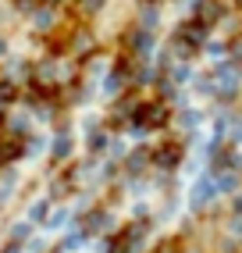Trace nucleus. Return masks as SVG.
Here are the masks:
<instances>
[{"mask_svg":"<svg viewBox=\"0 0 242 253\" xmlns=\"http://www.w3.org/2000/svg\"><path fill=\"white\" fill-rule=\"evenodd\" d=\"M203 36H206V25H200V22L182 25L178 36H175V54H178V57H193L196 50L203 46Z\"/></svg>","mask_w":242,"mask_h":253,"instance_id":"nucleus-1","label":"nucleus"},{"mask_svg":"<svg viewBox=\"0 0 242 253\" xmlns=\"http://www.w3.org/2000/svg\"><path fill=\"white\" fill-rule=\"evenodd\" d=\"M135 125H146V128H164L167 125V107L164 104H143V107H135Z\"/></svg>","mask_w":242,"mask_h":253,"instance_id":"nucleus-2","label":"nucleus"},{"mask_svg":"<svg viewBox=\"0 0 242 253\" xmlns=\"http://www.w3.org/2000/svg\"><path fill=\"white\" fill-rule=\"evenodd\" d=\"M139 235H143V225L125 228V232H121V239H114V243H111V253H132L135 246H139Z\"/></svg>","mask_w":242,"mask_h":253,"instance_id":"nucleus-3","label":"nucleus"},{"mask_svg":"<svg viewBox=\"0 0 242 253\" xmlns=\"http://www.w3.org/2000/svg\"><path fill=\"white\" fill-rule=\"evenodd\" d=\"M217 18H221V4H214V0H206V4H200V7H196V22H200V25L210 29Z\"/></svg>","mask_w":242,"mask_h":253,"instance_id":"nucleus-4","label":"nucleus"},{"mask_svg":"<svg viewBox=\"0 0 242 253\" xmlns=\"http://www.w3.org/2000/svg\"><path fill=\"white\" fill-rule=\"evenodd\" d=\"M153 161H157L161 168H175V164L182 161V146H175V143H171V146H161V150H157V157H153Z\"/></svg>","mask_w":242,"mask_h":253,"instance_id":"nucleus-5","label":"nucleus"},{"mask_svg":"<svg viewBox=\"0 0 242 253\" xmlns=\"http://www.w3.org/2000/svg\"><path fill=\"white\" fill-rule=\"evenodd\" d=\"M125 46H128V50H135V54H143V50H150V46H153V40L146 36V32H132V36L125 40Z\"/></svg>","mask_w":242,"mask_h":253,"instance_id":"nucleus-6","label":"nucleus"},{"mask_svg":"<svg viewBox=\"0 0 242 253\" xmlns=\"http://www.w3.org/2000/svg\"><path fill=\"white\" fill-rule=\"evenodd\" d=\"M150 161V150H135V157L128 161V168H132V171H139V168Z\"/></svg>","mask_w":242,"mask_h":253,"instance_id":"nucleus-7","label":"nucleus"},{"mask_svg":"<svg viewBox=\"0 0 242 253\" xmlns=\"http://www.w3.org/2000/svg\"><path fill=\"white\" fill-rule=\"evenodd\" d=\"M210 193H214L210 185H196V193H193V204H196V207H200V204H206V200H210Z\"/></svg>","mask_w":242,"mask_h":253,"instance_id":"nucleus-8","label":"nucleus"},{"mask_svg":"<svg viewBox=\"0 0 242 253\" xmlns=\"http://www.w3.org/2000/svg\"><path fill=\"white\" fill-rule=\"evenodd\" d=\"M157 253H182V243H178V239H164V243L157 246Z\"/></svg>","mask_w":242,"mask_h":253,"instance_id":"nucleus-9","label":"nucleus"},{"mask_svg":"<svg viewBox=\"0 0 242 253\" xmlns=\"http://www.w3.org/2000/svg\"><path fill=\"white\" fill-rule=\"evenodd\" d=\"M68 146H72V143H68V136H61V139L54 143V157H68Z\"/></svg>","mask_w":242,"mask_h":253,"instance_id":"nucleus-10","label":"nucleus"},{"mask_svg":"<svg viewBox=\"0 0 242 253\" xmlns=\"http://www.w3.org/2000/svg\"><path fill=\"white\" fill-rule=\"evenodd\" d=\"M217 189H221V193H228V189H235V175H221V182H217Z\"/></svg>","mask_w":242,"mask_h":253,"instance_id":"nucleus-11","label":"nucleus"},{"mask_svg":"<svg viewBox=\"0 0 242 253\" xmlns=\"http://www.w3.org/2000/svg\"><path fill=\"white\" fill-rule=\"evenodd\" d=\"M0 100H4V104H11V100H14V89H11V86H0Z\"/></svg>","mask_w":242,"mask_h":253,"instance_id":"nucleus-12","label":"nucleus"},{"mask_svg":"<svg viewBox=\"0 0 242 253\" xmlns=\"http://www.w3.org/2000/svg\"><path fill=\"white\" fill-rule=\"evenodd\" d=\"M32 217H36V221H46V204H36V211H32Z\"/></svg>","mask_w":242,"mask_h":253,"instance_id":"nucleus-13","label":"nucleus"},{"mask_svg":"<svg viewBox=\"0 0 242 253\" xmlns=\"http://www.w3.org/2000/svg\"><path fill=\"white\" fill-rule=\"evenodd\" d=\"M100 4H103V0H82V7H89V11H96Z\"/></svg>","mask_w":242,"mask_h":253,"instance_id":"nucleus-14","label":"nucleus"},{"mask_svg":"<svg viewBox=\"0 0 242 253\" xmlns=\"http://www.w3.org/2000/svg\"><path fill=\"white\" fill-rule=\"evenodd\" d=\"M235 214H239V217H242V196H239V200H235Z\"/></svg>","mask_w":242,"mask_h":253,"instance_id":"nucleus-15","label":"nucleus"}]
</instances>
